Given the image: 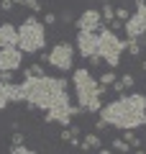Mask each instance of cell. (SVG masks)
Masks as SVG:
<instances>
[{"instance_id":"1","label":"cell","mask_w":146,"mask_h":154,"mask_svg":"<svg viewBox=\"0 0 146 154\" xmlns=\"http://www.w3.org/2000/svg\"><path fill=\"white\" fill-rule=\"evenodd\" d=\"M21 98L31 108L49 110L54 105L69 103L64 77H26L21 82Z\"/></svg>"},{"instance_id":"2","label":"cell","mask_w":146,"mask_h":154,"mask_svg":"<svg viewBox=\"0 0 146 154\" xmlns=\"http://www.w3.org/2000/svg\"><path fill=\"white\" fill-rule=\"evenodd\" d=\"M100 118L108 126L123 128V131H133L138 126H146V95L133 93V95H126V98L110 100L108 105H103Z\"/></svg>"},{"instance_id":"3","label":"cell","mask_w":146,"mask_h":154,"mask_svg":"<svg viewBox=\"0 0 146 154\" xmlns=\"http://www.w3.org/2000/svg\"><path fill=\"white\" fill-rule=\"evenodd\" d=\"M72 82H75V90H77L80 108L90 110V113H97L100 105H103V95H105L108 88H105V85H97L95 77L90 75V69H75Z\"/></svg>"},{"instance_id":"4","label":"cell","mask_w":146,"mask_h":154,"mask_svg":"<svg viewBox=\"0 0 146 154\" xmlns=\"http://www.w3.org/2000/svg\"><path fill=\"white\" fill-rule=\"evenodd\" d=\"M44 44H46V36H44V23L38 21L36 16H28L26 21L21 23V28H18V41H16V46H18L21 51L33 54V51H41Z\"/></svg>"},{"instance_id":"5","label":"cell","mask_w":146,"mask_h":154,"mask_svg":"<svg viewBox=\"0 0 146 154\" xmlns=\"http://www.w3.org/2000/svg\"><path fill=\"white\" fill-rule=\"evenodd\" d=\"M126 46L128 44L115 36L113 28H100L97 31V57L103 62H108V67H118L120 54H123Z\"/></svg>"},{"instance_id":"6","label":"cell","mask_w":146,"mask_h":154,"mask_svg":"<svg viewBox=\"0 0 146 154\" xmlns=\"http://www.w3.org/2000/svg\"><path fill=\"white\" fill-rule=\"evenodd\" d=\"M72 59H75V46L67 44V41H59V44L46 54V62L51 67H56L59 72H69L72 69Z\"/></svg>"},{"instance_id":"7","label":"cell","mask_w":146,"mask_h":154,"mask_svg":"<svg viewBox=\"0 0 146 154\" xmlns=\"http://www.w3.org/2000/svg\"><path fill=\"white\" fill-rule=\"evenodd\" d=\"M128 38H141L146 33V0H136V13L126 21Z\"/></svg>"},{"instance_id":"8","label":"cell","mask_w":146,"mask_h":154,"mask_svg":"<svg viewBox=\"0 0 146 154\" xmlns=\"http://www.w3.org/2000/svg\"><path fill=\"white\" fill-rule=\"evenodd\" d=\"M77 113H82L80 105L75 108V105L64 103V105H54V108H49V110H46V118H44V121H46V123H62V126H69L72 116H77Z\"/></svg>"},{"instance_id":"9","label":"cell","mask_w":146,"mask_h":154,"mask_svg":"<svg viewBox=\"0 0 146 154\" xmlns=\"http://www.w3.org/2000/svg\"><path fill=\"white\" fill-rule=\"evenodd\" d=\"M23 51L18 46H5V49H0V72H13L21 67V59H23Z\"/></svg>"},{"instance_id":"10","label":"cell","mask_w":146,"mask_h":154,"mask_svg":"<svg viewBox=\"0 0 146 154\" xmlns=\"http://www.w3.org/2000/svg\"><path fill=\"white\" fill-rule=\"evenodd\" d=\"M77 51L82 57L97 54V31H80L77 33Z\"/></svg>"},{"instance_id":"11","label":"cell","mask_w":146,"mask_h":154,"mask_svg":"<svg viewBox=\"0 0 146 154\" xmlns=\"http://www.w3.org/2000/svg\"><path fill=\"white\" fill-rule=\"evenodd\" d=\"M21 98V85H13V82H0V110H5L8 103H16Z\"/></svg>"},{"instance_id":"12","label":"cell","mask_w":146,"mask_h":154,"mask_svg":"<svg viewBox=\"0 0 146 154\" xmlns=\"http://www.w3.org/2000/svg\"><path fill=\"white\" fill-rule=\"evenodd\" d=\"M100 18H103V16H100L97 11H85L75 21V26L80 28V31H97V28H100Z\"/></svg>"},{"instance_id":"13","label":"cell","mask_w":146,"mask_h":154,"mask_svg":"<svg viewBox=\"0 0 146 154\" xmlns=\"http://www.w3.org/2000/svg\"><path fill=\"white\" fill-rule=\"evenodd\" d=\"M18 41V28L13 23H3L0 26V49H5V46H16Z\"/></svg>"},{"instance_id":"14","label":"cell","mask_w":146,"mask_h":154,"mask_svg":"<svg viewBox=\"0 0 146 154\" xmlns=\"http://www.w3.org/2000/svg\"><path fill=\"white\" fill-rule=\"evenodd\" d=\"M92 146H100V136H97V134H87V136H85V141H82V152H85V149H92Z\"/></svg>"},{"instance_id":"15","label":"cell","mask_w":146,"mask_h":154,"mask_svg":"<svg viewBox=\"0 0 146 154\" xmlns=\"http://www.w3.org/2000/svg\"><path fill=\"white\" fill-rule=\"evenodd\" d=\"M13 5H26V8H31L33 13L41 11V3H38V0H13Z\"/></svg>"},{"instance_id":"16","label":"cell","mask_w":146,"mask_h":154,"mask_svg":"<svg viewBox=\"0 0 146 154\" xmlns=\"http://www.w3.org/2000/svg\"><path fill=\"white\" fill-rule=\"evenodd\" d=\"M23 77H46V72H44L41 64H33V67H28V69L23 72Z\"/></svg>"},{"instance_id":"17","label":"cell","mask_w":146,"mask_h":154,"mask_svg":"<svg viewBox=\"0 0 146 154\" xmlns=\"http://www.w3.org/2000/svg\"><path fill=\"white\" fill-rule=\"evenodd\" d=\"M126 44H128V46H126V49H128L131 54H136V57L141 54V44H138V38H128Z\"/></svg>"},{"instance_id":"18","label":"cell","mask_w":146,"mask_h":154,"mask_svg":"<svg viewBox=\"0 0 146 154\" xmlns=\"http://www.w3.org/2000/svg\"><path fill=\"white\" fill-rule=\"evenodd\" d=\"M100 16H103L105 21H113V18H115V8L110 5V3H105V5H103V13H100Z\"/></svg>"},{"instance_id":"19","label":"cell","mask_w":146,"mask_h":154,"mask_svg":"<svg viewBox=\"0 0 146 154\" xmlns=\"http://www.w3.org/2000/svg\"><path fill=\"white\" fill-rule=\"evenodd\" d=\"M113 149H115V152H128V149H131V144L128 141H126V139H115V141H113Z\"/></svg>"},{"instance_id":"20","label":"cell","mask_w":146,"mask_h":154,"mask_svg":"<svg viewBox=\"0 0 146 154\" xmlns=\"http://www.w3.org/2000/svg\"><path fill=\"white\" fill-rule=\"evenodd\" d=\"M115 18H118L120 23H126L131 16H128V11H126V8H115Z\"/></svg>"},{"instance_id":"21","label":"cell","mask_w":146,"mask_h":154,"mask_svg":"<svg viewBox=\"0 0 146 154\" xmlns=\"http://www.w3.org/2000/svg\"><path fill=\"white\" fill-rule=\"evenodd\" d=\"M113 82H115V75H113V72H105V75H103V82H100V85H105V88H110Z\"/></svg>"},{"instance_id":"22","label":"cell","mask_w":146,"mask_h":154,"mask_svg":"<svg viewBox=\"0 0 146 154\" xmlns=\"http://www.w3.org/2000/svg\"><path fill=\"white\" fill-rule=\"evenodd\" d=\"M126 141H128V144H131V146H136V149H138V146H141V139H138V136H133V134H131V131H128V134H126Z\"/></svg>"},{"instance_id":"23","label":"cell","mask_w":146,"mask_h":154,"mask_svg":"<svg viewBox=\"0 0 146 154\" xmlns=\"http://www.w3.org/2000/svg\"><path fill=\"white\" fill-rule=\"evenodd\" d=\"M120 82H123V88L128 90V88H133V77H131V75H123V77H120Z\"/></svg>"},{"instance_id":"24","label":"cell","mask_w":146,"mask_h":154,"mask_svg":"<svg viewBox=\"0 0 146 154\" xmlns=\"http://www.w3.org/2000/svg\"><path fill=\"white\" fill-rule=\"evenodd\" d=\"M23 139H26L23 134H13V146H21V144H23Z\"/></svg>"},{"instance_id":"25","label":"cell","mask_w":146,"mask_h":154,"mask_svg":"<svg viewBox=\"0 0 146 154\" xmlns=\"http://www.w3.org/2000/svg\"><path fill=\"white\" fill-rule=\"evenodd\" d=\"M44 23H56V16L54 13H46V16H44Z\"/></svg>"},{"instance_id":"26","label":"cell","mask_w":146,"mask_h":154,"mask_svg":"<svg viewBox=\"0 0 146 154\" xmlns=\"http://www.w3.org/2000/svg\"><path fill=\"white\" fill-rule=\"evenodd\" d=\"M113 90H115V93H123V82H120V80H115V82H113Z\"/></svg>"},{"instance_id":"27","label":"cell","mask_w":146,"mask_h":154,"mask_svg":"<svg viewBox=\"0 0 146 154\" xmlns=\"http://www.w3.org/2000/svg\"><path fill=\"white\" fill-rule=\"evenodd\" d=\"M0 8H3V11H11V8H13V0H3V3H0Z\"/></svg>"},{"instance_id":"28","label":"cell","mask_w":146,"mask_h":154,"mask_svg":"<svg viewBox=\"0 0 146 154\" xmlns=\"http://www.w3.org/2000/svg\"><path fill=\"white\" fill-rule=\"evenodd\" d=\"M0 82H13V80H11V72H3V75H0Z\"/></svg>"},{"instance_id":"29","label":"cell","mask_w":146,"mask_h":154,"mask_svg":"<svg viewBox=\"0 0 146 154\" xmlns=\"http://www.w3.org/2000/svg\"><path fill=\"white\" fill-rule=\"evenodd\" d=\"M100 154H110V149H100Z\"/></svg>"},{"instance_id":"30","label":"cell","mask_w":146,"mask_h":154,"mask_svg":"<svg viewBox=\"0 0 146 154\" xmlns=\"http://www.w3.org/2000/svg\"><path fill=\"white\" fill-rule=\"evenodd\" d=\"M141 67H144V72H146V59H144V62H141Z\"/></svg>"},{"instance_id":"31","label":"cell","mask_w":146,"mask_h":154,"mask_svg":"<svg viewBox=\"0 0 146 154\" xmlns=\"http://www.w3.org/2000/svg\"><path fill=\"white\" fill-rule=\"evenodd\" d=\"M136 154H146V152H141V149H138V152H136Z\"/></svg>"}]
</instances>
